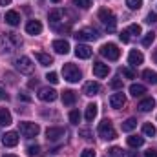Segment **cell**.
<instances>
[{
    "instance_id": "obj_1",
    "label": "cell",
    "mask_w": 157,
    "mask_h": 157,
    "mask_svg": "<svg viewBox=\"0 0 157 157\" xmlns=\"http://www.w3.org/2000/svg\"><path fill=\"white\" fill-rule=\"evenodd\" d=\"M20 46H22V39H20L17 33L6 31V33L0 35V49H2L4 53H13V51L18 49Z\"/></svg>"
},
{
    "instance_id": "obj_2",
    "label": "cell",
    "mask_w": 157,
    "mask_h": 157,
    "mask_svg": "<svg viewBox=\"0 0 157 157\" xmlns=\"http://www.w3.org/2000/svg\"><path fill=\"white\" fill-rule=\"evenodd\" d=\"M99 20L102 22V26L106 28L108 33H113V31H115V28H117V18H115L113 11H110L108 7H102V9L99 11Z\"/></svg>"
},
{
    "instance_id": "obj_3",
    "label": "cell",
    "mask_w": 157,
    "mask_h": 157,
    "mask_svg": "<svg viewBox=\"0 0 157 157\" xmlns=\"http://www.w3.org/2000/svg\"><path fill=\"white\" fill-rule=\"evenodd\" d=\"M97 132H99V137H102L104 141H112V139L117 137V132H115L112 121H108V119H104V121L99 124V130H97Z\"/></svg>"
},
{
    "instance_id": "obj_4",
    "label": "cell",
    "mask_w": 157,
    "mask_h": 157,
    "mask_svg": "<svg viewBox=\"0 0 157 157\" xmlns=\"http://www.w3.org/2000/svg\"><path fill=\"white\" fill-rule=\"evenodd\" d=\"M62 75H64V78H66L68 82H78V80L82 78L80 70H78L75 64H71V62H68V64L62 66Z\"/></svg>"
},
{
    "instance_id": "obj_5",
    "label": "cell",
    "mask_w": 157,
    "mask_h": 157,
    "mask_svg": "<svg viewBox=\"0 0 157 157\" xmlns=\"http://www.w3.org/2000/svg\"><path fill=\"white\" fill-rule=\"evenodd\" d=\"M15 68H17L20 73H24V75H31L33 70H35V64H33V60H31L29 57H18V59L15 60Z\"/></svg>"
},
{
    "instance_id": "obj_6",
    "label": "cell",
    "mask_w": 157,
    "mask_h": 157,
    "mask_svg": "<svg viewBox=\"0 0 157 157\" xmlns=\"http://www.w3.org/2000/svg\"><path fill=\"white\" fill-rule=\"evenodd\" d=\"M99 51H101V55H102L104 59H108V60H117L119 57H121V49H119L115 44H112V42L102 44Z\"/></svg>"
},
{
    "instance_id": "obj_7",
    "label": "cell",
    "mask_w": 157,
    "mask_h": 157,
    "mask_svg": "<svg viewBox=\"0 0 157 157\" xmlns=\"http://www.w3.org/2000/svg\"><path fill=\"white\" fill-rule=\"evenodd\" d=\"M18 132L24 135V137H37L40 132V126L35 122H18Z\"/></svg>"
},
{
    "instance_id": "obj_8",
    "label": "cell",
    "mask_w": 157,
    "mask_h": 157,
    "mask_svg": "<svg viewBox=\"0 0 157 157\" xmlns=\"http://www.w3.org/2000/svg\"><path fill=\"white\" fill-rule=\"evenodd\" d=\"M73 37H75L78 42H88V40H95L99 35H97L95 29H91V28H84V29H78Z\"/></svg>"
},
{
    "instance_id": "obj_9",
    "label": "cell",
    "mask_w": 157,
    "mask_h": 157,
    "mask_svg": "<svg viewBox=\"0 0 157 157\" xmlns=\"http://www.w3.org/2000/svg\"><path fill=\"white\" fill-rule=\"evenodd\" d=\"M64 128H60V126H51V128H48L46 130V137H48V141H59V139H62L64 137Z\"/></svg>"
},
{
    "instance_id": "obj_10",
    "label": "cell",
    "mask_w": 157,
    "mask_h": 157,
    "mask_svg": "<svg viewBox=\"0 0 157 157\" xmlns=\"http://www.w3.org/2000/svg\"><path fill=\"white\" fill-rule=\"evenodd\" d=\"M110 73V66L104 62H93V75L97 78H104Z\"/></svg>"
},
{
    "instance_id": "obj_11",
    "label": "cell",
    "mask_w": 157,
    "mask_h": 157,
    "mask_svg": "<svg viewBox=\"0 0 157 157\" xmlns=\"http://www.w3.org/2000/svg\"><path fill=\"white\" fill-rule=\"evenodd\" d=\"M39 99L44 102H53L57 99V91L53 88H40L39 90Z\"/></svg>"
},
{
    "instance_id": "obj_12",
    "label": "cell",
    "mask_w": 157,
    "mask_h": 157,
    "mask_svg": "<svg viewBox=\"0 0 157 157\" xmlns=\"http://www.w3.org/2000/svg\"><path fill=\"white\" fill-rule=\"evenodd\" d=\"M2 144L7 146V148L17 146V144H18V133H17V132H7V133H4V135H2Z\"/></svg>"
},
{
    "instance_id": "obj_13",
    "label": "cell",
    "mask_w": 157,
    "mask_h": 157,
    "mask_svg": "<svg viewBox=\"0 0 157 157\" xmlns=\"http://www.w3.org/2000/svg\"><path fill=\"white\" fill-rule=\"evenodd\" d=\"M51 48H53L55 53H59V55H66V53H70V42L64 40V39L55 40V42L51 44Z\"/></svg>"
},
{
    "instance_id": "obj_14",
    "label": "cell",
    "mask_w": 157,
    "mask_h": 157,
    "mask_svg": "<svg viewBox=\"0 0 157 157\" xmlns=\"http://www.w3.org/2000/svg\"><path fill=\"white\" fill-rule=\"evenodd\" d=\"M124 104H126V97H124V93H122V91L113 93V95L110 97V106H112V108L119 110V108H122Z\"/></svg>"
},
{
    "instance_id": "obj_15",
    "label": "cell",
    "mask_w": 157,
    "mask_h": 157,
    "mask_svg": "<svg viewBox=\"0 0 157 157\" xmlns=\"http://www.w3.org/2000/svg\"><path fill=\"white\" fill-rule=\"evenodd\" d=\"M84 95H88V97H93V95H99V91H101V84L99 82H93V80H90V82H86L84 84Z\"/></svg>"
},
{
    "instance_id": "obj_16",
    "label": "cell",
    "mask_w": 157,
    "mask_h": 157,
    "mask_svg": "<svg viewBox=\"0 0 157 157\" xmlns=\"http://www.w3.org/2000/svg\"><path fill=\"white\" fill-rule=\"evenodd\" d=\"M48 18H49V22H51V26H57L59 22H64V20H62V18H64V11H62V9H51L49 15H48Z\"/></svg>"
},
{
    "instance_id": "obj_17",
    "label": "cell",
    "mask_w": 157,
    "mask_h": 157,
    "mask_svg": "<svg viewBox=\"0 0 157 157\" xmlns=\"http://www.w3.org/2000/svg\"><path fill=\"white\" fill-rule=\"evenodd\" d=\"M91 53H93L91 48L86 46V44H77V48H75V55H77L78 59H90Z\"/></svg>"
},
{
    "instance_id": "obj_18",
    "label": "cell",
    "mask_w": 157,
    "mask_h": 157,
    "mask_svg": "<svg viewBox=\"0 0 157 157\" xmlns=\"http://www.w3.org/2000/svg\"><path fill=\"white\" fill-rule=\"evenodd\" d=\"M26 31H28L29 35H40V33H42V24H40V20H29V22L26 24Z\"/></svg>"
},
{
    "instance_id": "obj_19",
    "label": "cell",
    "mask_w": 157,
    "mask_h": 157,
    "mask_svg": "<svg viewBox=\"0 0 157 157\" xmlns=\"http://www.w3.org/2000/svg\"><path fill=\"white\" fill-rule=\"evenodd\" d=\"M143 60H144V57H143L141 51H137V49H132V51H130L128 62H130L132 66H139V64H143Z\"/></svg>"
},
{
    "instance_id": "obj_20",
    "label": "cell",
    "mask_w": 157,
    "mask_h": 157,
    "mask_svg": "<svg viewBox=\"0 0 157 157\" xmlns=\"http://www.w3.org/2000/svg\"><path fill=\"white\" fill-rule=\"evenodd\" d=\"M75 101H77V95H75L73 90H64L62 91V102H64V106H73Z\"/></svg>"
},
{
    "instance_id": "obj_21",
    "label": "cell",
    "mask_w": 157,
    "mask_h": 157,
    "mask_svg": "<svg viewBox=\"0 0 157 157\" xmlns=\"http://www.w3.org/2000/svg\"><path fill=\"white\" fill-rule=\"evenodd\" d=\"M137 108H139L141 112H144V113H146V112H150V110H154V108H155V101H154L152 97H146V99H143V101L139 102V106H137Z\"/></svg>"
},
{
    "instance_id": "obj_22",
    "label": "cell",
    "mask_w": 157,
    "mask_h": 157,
    "mask_svg": "<svg viewBox=\"0 0 157 157\" xmlns=\"http://www.w3.org/2000/svg\"><path fill=\"white\" fill-rule=\"evenodd\" d=\"M11 122H13L11 112L7 108H0V126H9Z\"/></svg>"
},
{
    "instance_id": "obj_23",
    "label": "cell",
    "mask_w": 157,
    "mask_h": 157,
    "mask_svg": "<svg viewBox=\"0 0 157 157\" xmlns=\"http://www.w3.org/2000/svg\"><path fill=\"white\" fill-rule=\"evenodd\" d=\"M126 143H128V146H132V148H141V146L144 144V137H141V135H130V137L126 139Z\"/></svg>"
},
{
    "instance_id": "obj_24",
    "label": "cell",
    "mask_w": 157,
    "mask_h": 157,
    "mask_svg": "<svg viewBox=\"0 0 157 157\" xmlns=\"http://www.w3.org/2000/svg\"><path fill=\"white\" fill-rule=\"evenodd\" d=\"M35 59L40 62V66H51L53 64V57H49L48 53H42V51L35 53Z\"/></svg>"
},
{
    "instance_id": "obj_25",
    "label": "cell",
    "mask_w": 157,
    "mask_h": 157,
    "mask_svg": "<svg viewBox=\"0 0 157 157\" xmlns=\"http://www.w3.org/2000/svg\"><path fill=\"white\" fill-rule=\"evenodd\" d=\"M6 22H7L9 26H18V24H20V15H18L17 11H7V13H6Z\"/></svg>"
},
{
    "instance_id": "obj_26",
    "label": "cell",
    "mask_w": 157,
    "mask_h": 157,
    "mask_svg": "<svg viewBox=\"0 0 157 157\" xmlns=\"http://www.w3.org/2000/svg\"><path fill=\"white\" fill-rule=\"evenodd\" d=\"M97 112H99V106L97 104H88L86 106V121L91 122L93 119L97 117Z\"/></svg>"
},
{
    "instance_id": "obj_27",
    "label": "cell",
    "mask_w": 157,
    "mask_h": 157,
    "mask_svg": "<svg viewBox=\"0 0 157 157\" xmlns=\"http://www.w3.org/2000/svg\"><path fill=\"white\" fill-rule=\"evenodd\" d=\"M130 93L133 97H141V95L146 93V86H143V84H132L130 86Z\"/></svg>"
},
{
    "instance_id": "obj_28",
    "label": "cell",
    "mask_w": 157,
    "mask_h": 157,
    "mask_svg": "<svg viewBox=\"0 0 157 157\" xmlns=\"http://www.w3.org/2000/svg\"><path fill=\"white\" fill-rule=\"evenodd\" d=\"M143 78L148 82V84H157V73L152 70H144L143 71Z\"/></svg>"
},
{
    "instance_id": "obj_29",
    "label": "cell",
    "mask_w": 157,
    "mask_h": 157,
    "mask_svg": "<svg viewBox=\"0 0 157 157\" xmlns=\"http://www.w3.org/2000/svg\"><path fill=\"white\" fill-rule=\"evenodd\" d=\"M135 126H137V119H133V117L126 119V121L122 122V132H132Z\"/></svg>"
},
{
    "instance_id": "obj_30",
    "label": "cell",
    "mask_w": 157,
    "mask_h": 157,
    "mask_svg": "<svg viewBox=\"0 0 157 157\" xmlns=\"http://www.w3.org/2000/svg\"><path fill=\"white\" fill-rule=\"evenodd\" d=\"M143 133L148 135V137H154V135L157 133V130H155V126H154L152 122H146V124H143Z\"/></svg>"
},
{
    "instance_id": "obj_31",
    "label": "cell",
    "mask_w": 157,
    "mask_h": 157,
    "mask_svg": "<svg viewBox=\"0 0 157 157\" xmlns=\"http://www.w3.org/2000/svg\"><path fill=\"white\" fill-rule=\"evenodd\" d=\"M126 6L132 9V11H137L143 7V0H126Z\"/></svg>"
},
{
    "instance_id": "obj_32",
    "label": "cell",
    "mask_w": 157,
    "mask_h": 157,
    "mask_svg": "<svg viewBox=\"0 0 157 157\" xmlns=\"http://www.w3.org/2000/svg\"><path fill=\"white\" fill-rule=\"evenodd\" d=\"M126 33H128V35H137V37H139V35H141V26H139V24H132V26L126 28Z\"/></svg>"
},
{
    "instance_id": "obj_33",
    "label": "cell",
    "mask_w": 157,
    "mask_h": 157,
    "mask_svg": "<svg viewBox=\"0 0 157 157\" xmlns=\"http://www.w3.org/2000/svg\"><path fill=\"white\" fill-rule=\"evenodd\" d=\"M154 40H155V33H154V31H150V33H146V35H144V39H143V46H146V48H148V46H152V42H154Z\"/></svg>"
},
{
    "instance_id": "obj_34",
    "label": "cell",
    "mask_w": 157,
    "mask_h": 157,
    "mask_svg": "<svg viewBox=\"0 0 157 157\" xmlns=\"http://www.w3.org/2000/svg\"><path fill=\"white\" fill-rule=\"evenodd\" d=\"M70 122L71 124H78L80 122V112L78 110H71L70 112Z\"/></svg>"
},
{
    "instance_id": "obj_35",
    "label": "cell",
    "mask_w": 157,
    "mask_h": 157,
    "mask_svg": "<svg viewBox=\"0 0 157 157\" xmlns=\"http://www.w3.org/2000/svg\"><path fill=\"white\" fill-rule=\"evenodd\" d=\"M108 154H110V157H124L122 148H119V146H112V148L108 150Z\"/></svg>"
},
{
    "instance_id": "obj_36",
    "label": "cell",
    "mask_w": 157,
    "mask_h": 157,
    "mask_svg": "<svg viewBox=\"0 0 157 157\" xmlns=\"http://www.w3.org/2000/svg\"><path fill=\"white\" fill-rule=\"evenodd\" d=\"M73 4L77 7H80V9H88L91 6V0H73Z\"/></svg>"
},
{
    "instance_id": "obj_37",
    "label": "cell",
    "mask_w": 157,
    "mask_h": 157,
    "mask_svg": "<svg viewBox=\"0 0 157 157\" xmlns=\"http://www.w3.org/2000/svg\"><path fill=\"white\" fill-rule=\"evenodd\" d=\"M110 86H112L113 90H121V88H122V78H119V77L112 78V82H110Z\"/></svg>"
},
{
    "instance_id": "obj_38",
    "label": "cell",
    "mask_w": 157,
    "mask_h": 157,
    "mask_svg": "<svg viewBox=\"0 0 157 157\" xmlns=\"http://www.w3.org/2000/svg\"><path fill=\"white\" fill-rule=\"evenodd\" d=\"M39 154H40V146H37V144L28 148V155L29 157H35V155H39Z\"/></svg>"
},
{
    "instance_id": "obj_39",
    "label": "cell",
    "mask_w": 157,
    "mask_h": 157,
    "mask_svg": "<svg viewBox=\"0 0 157 157\" xmlns=\"http://www.w3.org/2000/svg\"><path fill=\"white\" fill-rule=\"evenodd\" d=\"M144 22H146V24H155L157 22V13H148L146 18H144Z\"/></svg>"
},
{
    "instance_id": "obj_40",
    "label": "cell",
    "mask_w": 157,
    "mask_h": 157,
    "mask_svg": "<svg viewBox=\"0 0 157 157\" xmlns=\"http://www.w3.org/2000/svg\"><path fill=\"white\" fill-rule=\"evenodd\" d=\"M46 78H48V82H51V84H59V75H57V73H53V71H51V73H48Z\"/></svg>"
},
{
    "instance_id": "obj_41",
    "label": "cell",
    "mask_w": 157,
    "mask_h": 157,
    "mask_svg": "<svg viewBox=\"0 0 157 157\" xmlns=\"http://www.w3.org/2000/svg\"><path fill=\"white\" fill-rule=\"evenodd\" d=\"M122 75L126 78H135V71L130 70V68H122Z\"/></svg>"
},
{
    "instance_id": "obj_42",
    "label": "cell",
    "mask_w": 157,
    "mask_h": 157,
    "mask_svg": "<svg viewBox=\"0 0 157 157\" xmlns=\"http://www.w3.org/2000/svg\"><path fill=\"white\" fill-rule=\"evenodd\" d=\"M78 135H80V137H84V139H88V141L91 139V132H90L88 128H82V130H78Z\"/></svg>"
},
{
    "instance_id": "obj_43",
    "label": "cell",
    "mask_w": 157,
    "mask_h": 157,
    "mask_svg": "<svg viewBox=\"0 0 157 157\" xmlns=\"http://www.w3.org/2000/svg\"><path fill=\"white\" fill-rule=\"evenodd\" d=\"M80 157H95V152H93L91 148H86V150H82Z\"/></svg>"
},
{
    "instance_id": "obj_44",
    "label": "cell",
    "mask_w": 157,
    "mask_h": 157,
    "mask_svg": "<svg viewBox=\"0 0 157 157\" xmlns=\"http://www.w3.org/2000/svg\"><path fill=\"white\" fill-rule=\"evenodd\" d=\"M119 39L122 40V42H130V35L126 33V29H124V31H121V35H119Z\"/></svg>"
},
{
    "instance_id": "obj_45",
    "label": "cell",
    "mask_w": 157,
    "mask_h": 157,
    "mask_svg": "<svg viewBox=\"0 0 157 157\" xmlns=\"http://www.w3.org/2000/svg\"><path fill=\"white\" fill-rule=\"evenodd\" d=\"M144 157H157V152L150 148V150H146V152H144Z\"/></svg>"
},
{
    "instance_id": "obj_46",
    "label": "cell",
    "mask_w": 157,
    "mask_h": 157,
    "mask_svg": "<svg viewBox=\"0 0 157 157\" xmlns=\"http://www.w3.org/2000/svg\"><path fill=\"white\" fill-rule=\"evenodd\" d=\"M18 97H20L22 101H28V102L31 101V97H29V95H26V93H18Z\"/></svg>"
},
{
    "instance_id": "obj_47",
    "label": "cell",
    "mask_w": 157,
    "mask_h": 157,
    "mask_svg": "<svg viewBox=\"0 0 157 157\" xmlns=\"http://www.w3.org/2000/svg\"><path fill=\"white\" fill-rule=\"evenodd\" d=\"M37 84H39V80H37V78H35V80H29V88H35Z\"/></svg>"
},
{
    "instance_id": "obj_48",
    "label": "cell",
    "mask_w": 157,
    "mask_h": 157,
    "mask_svg": "<svg viewBox=\"0 0 157 157\" xmlns=\"http://www.w3.org/2000/svg\"><path fill=\"white\" fill-rule=\"evenodd\" d=\"M11 4V0H0V6H9Z\"/></svg>"
},
{
    "instance_id": "obj_49",
    "label": "cell",
    "mask_w": 157,
    "mask_h": 157,
    "mask_svg": "<svg viewBox=\"0 0 157 157\" xmlns=\"http://www.w3.org/2000/svg\"><path fill=\"white\" fill-rule=\"evenodd\" d=\"M152 59H154V62H155V64H157V48H155V51L152 53Z\"/></svg>"
},
{
    "instance_id": "obj_50",
    "label": "cell",
    "mask_w": 157,
    "mask_h": 157,
    "mask_svg": "<svg viewBox=\"0 0 157 157\" xmlns=\"http://www.w3.org/2000/svg\"><path fill=\"white\" fill-rule=\"evenodd\" d=\"M0 99H6V101H7L9 97H7V93H4V91H0Z\"/></svg>"
},
{
    "instance_id": "obj_51",
    "label": "cell",
    "mask_w": 157,
    "mask_h": 157,
    "mask_svg": "<svg viewBox=\"0 0 157 157\" xmlns=\"http://www.w3.org/2000/svg\"><path fill=\"white\" fill-rule=\"evenodd\" d=\"M2 157H18V155H15V154H6V155H2Z\"/></svg>"
},
{
    "instance_id": "obj_52",
    "label": "cell",
    "mask_w": 157,
    "mask_h": 157,
    "mask_svg": "<svg viewBox=\"0 0 157 157\" xmlns=\"http://www.w3.org/2000/svg\"><path fill=\"white\" fill-rule=\"evenodd\" d=\"M51 2H53V4H57V2H60V0H51Z\"/></svg>"
}]
</instances>
